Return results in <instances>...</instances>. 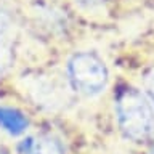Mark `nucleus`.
<instances>
[{"instance_id": "nucleus-9", "label": "nucleus", "mask_w": 154, "mask_h": 154, "mask_svg": "<svg viewBox=\"0 0 154 154\" xmlns=\"http://www.w3.org/2000/svg\"><path fill=\"white\" fill-rule=\"evenodd\" d=\"M0 154H3V152H0Z\"/></svg>"}, {"instance_id": "nucleus-2", "label": "nucleus", "mask_w": 154, "mask_h": 154, "mask_svg": "<svg viewBox=\"0 0 154 154\" xmlns=\"http://www.w3.org/2000/svg\"><path fill=\"white\" fill-rule=\"evenodd\" d=\"M69 80L75 91L95 96L108 85V69L98 56L79 53L69 61Z\"/></svg>"}, {"instance_id": "nucleus-6", "label": "nucleus", "mask_w": 154, "mask_h": 154, "mask_svg": "<svg viewBox=\"0 0 154 154\" xmlns=\"http://www.w3.org/2000/svg\"><path fill=\"white\" fill-rule=\"evenodd\" d=\"M144 90H146V95H148L149 101H151L152 106H154V69L149 71L146 74V77H144Z\"/></svg>"}, {"instance_id": "nucleus-5", "label": "nucleus", "mask_w": 154, "mask_h": 154, "mask_svg": "<svg viewBox=\"0 0 154 154\" xmlns=\"http://www.w3.org/2000/svg\"><path fill=\"white\" fill-rule=\"evenodd\" d=\"M11 51L5 43L0 40V75H3L8 71V67L11 66Z\"/></svg>"}, {"instance_id": "nucleus-4", "label": "nucleus", "mask_w": 154, "mask_h": 154, "mask_svg": "<svg viewBox=\"0 0 154 154\" xmlns=\"http://www.w3.org/2000/svg\"><path fill=\"white\" fill-rule=\"evenodd\" d=\"M0 128L11 137H19L27 130V119L21 111L0 106Z\"/></svg>"}, {"instance_id": "nucleus-3", "label": "nucleus", "mask_w": 154, "mask_h": 154, "mask_svg": "<svg viewBox=\"0 0 154 154\" xmlns=\"http://www.w3.org/2000/svg\"><path fill=\"white\" fill-rule=\"evenodd\" d=\"M21 154H64L63 146L56 138L50 135H38V137H27L19 143Z\"/></svg>"}, {"instance_id": "nucleus-1", "label": "nucleus", "mask_w": 154, "mask_h": 154, "mask_svg": "<svg viewBox=\"0 0 154 154\" xmlns=\"http://www.w3.org/2000/svg\"><path fill=\"white\" fill-rule=\"evenodd\" d=\"M117 122L124 135L135 141H141L154 132V106L138 90H125L116 103Z\"/></svg>"}, {"instance_id": "nucleus-8", "label": "nucleus", "mask_w": 154, "mask_h": 154, "mask_svg": "<svg viewBox=\"0 0 154 154\" xmlns=\"http://www.w3.org/2000/svg\"><path fill=\"white\" fill-rule=\"evenodd\" d=\"M149 154H154V146L151 148V152H149Z\"/></svg>"}, {"instance_id": "nucleus-7", "label": "nucleus", "mask_w": 154, "mask_h": 154, "mask_svg": "<svg viewBox=\"0 0 154 154\" xmlns=\"http://www.w3.org/2000/svg\"><path fill=\"white\" fill-rule=\"evenodd\" d=\"M10 26H11V21H10L8 14L3 11V10H0V37L3 35V34L8 32Z\"/></svg>"}]
</instances>
